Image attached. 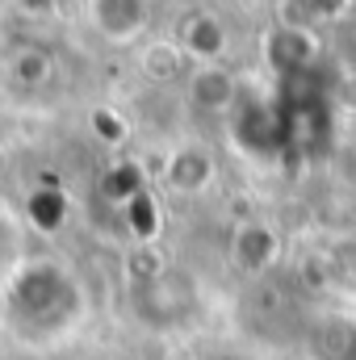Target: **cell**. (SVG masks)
Here are the masks:
<instances>
[{
    "mask_svg": "<svg viewBox=\"0 0 356 360\" xmlns=\"http://www.w3.org/2000/svg\"><path fill=\"white\" fill-rule=\"evenodd\" d=\"M189 96H193L201 109H231V105H235V80H231L218 63H210V68H201V72L193 76Z\"/></svg>",
    "mask_w": 356,
    "mask_h": 360,
    "instance_id": "2",
    "label": "cell"
},
{
    "mask_svg": "<svg viewBox=\"0 0 356 360\" xmlns=\"http://www.w3.org/2000/svg\"><path fill=\"white\" fill-rule=\"evenodd\" d=\"M222 46H227V30H222L214 17H193V21H184L180 51H189V55L205 59V68H210V63L222 55Z\"/></svg>",
    "mask_w": 356,
    "mask_h": 360,
    "instance_id": "1",
    "label": "cell"
}]
</instances>
